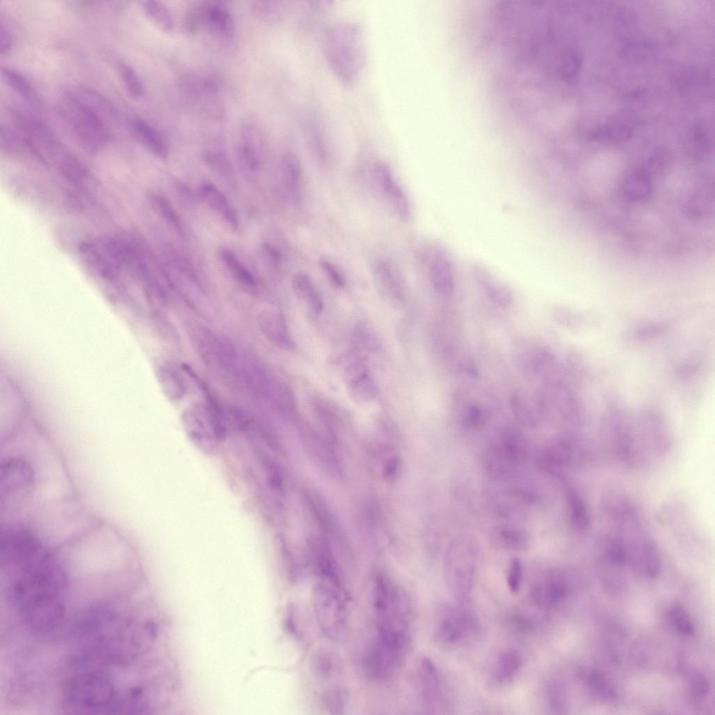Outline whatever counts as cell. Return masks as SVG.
<instances>
[{
  "instance_id": "cell-1",
  "label": "cell",
  "mask_w": 715,
  "mask_h": 715,
  "mask_svg": "<svg viewBox=\"0 0 715 715\" xmlns=\"http://www.w3.org/2000/svg\"><path fill=\"white\" fill-rule=\"evenodd\" d=\"M376 636L374 644L383 651L405 658L411 639V607L406 593L383 573L371 584Z\"/></svg>"
},
{
  "instance_id": "cell-2",
  "label": "cell",
  "mask_w": 715,
  "mask_h": 715,
  "mask_svg": "<svg viewBox=\"0 0 715 715\" xmlns=\"http://www.w3.org/2000/svg\"><path fill=\"white\" fill-rule=\"evenodd\" d=\"M476 562V550L470 540L457 538L450 545L444 559L443 577L448 591L458 603L469 599Z\"/></svg>"
},
{
  "instance_id": "cell-3",
  "label": "cell",
  "mask_w": 715,
  "mask_h": 715,
  "mask_svg": "<svg viewBox=\"0 0 715 715\" xmlns=\"http://www.w3.org/2000/svg\"><path fill=\"white\" fill-rule=\"evenodd\" d=\"M348 594L333 585L321 581L313 591L316 618L323 634L333 641L346 637L348 624L346 600Z\"/></svg>"
},
{
  "instance_id": "cell-4",
  "label": "cell",
  "mask_w": 715,
  "mask_h": 715,
  "mask_svg": "<svg viewBox=\"0 0 715 715\" xmlns=\"http://www.w3.org/2000/svg\"><path fill=\"white\" fill-rule=\"evenodd\" d=\"M66 115L80 144L87 151L95 153L105 147L110 135L105 121L74 93L64 98Z\"/></svg>"
},
{
  "instance_id": "cell-5",
  "label": "cell",
  "mask_w": 715,
  "mask_h": 715,
  "mask_svg": "<svg viewBox=\"0 0 715 715\" xmlns=\"http://www.w3.org/2000/svg\"><path fill=\"white\" fill-rule=\"evenodd\" d=\"M325 50L334 71L344 80L353 79L363 62L359 32L353 27H333L325 36Z\"/></svg>"
},
{
  "instance_id": "cell-6",
  "label": "cell",
  "mask_w": 715,
  "mask_h": 715,
  "mask_svg": "<svg viewBox=\"0 0 715 715\" xmlns=\"http://www.w3.org/2000/svg\"><path fill=\"white\" fill-rule=\"evenodd\" d=\"M478 631V624L468 612L453 606L441 607L434 631L439 646L452 648L464 643Z\"/></svg>"
},
{
  "instance_id": "cell-7",
  "label": "cell",
  "mask_w": 715,
  "mask_h": 715,
  "mask_svg": "<svg viewBox=\"0 0 715 715\" xmlns=\"http://www.w3.org/2000/svg\"><path fill=\"white\" fill-rule=\"evenodd\" d=\"M198 29H205L222 41L233 38L235 23L231 11L223 1H205L194 5Z\"/></svg>"
},
{
  "instance_id": "cell-8",
  "label": "cell",
  "mask_w": 715,
  "mask_h": 715,
  "mask_svg": "<svg viewBox=\"0 0 715 715\" xmlns=\"http://www.w3.org/2000/svg\"><path fill=\"white\" fill-rule=\"evenodd\" d=\"M416 687L422 705L426 710L436 713L444 707V695L437 667L429 657L421 658L415 671Z\"/></svg>"
},
{
  "instance_id": "cell-9",
  "label": "cell",
  "mask_w": 715,
  "mask_h": 715,
  "mask_svg": "<svg viewBox=\"0 0 715 715\" xmlns=\"http://www.w3.org/2000/svg\"><path fill=\"white\" fill-rule=\"evenodd\" d=\"M264 128L255 119L243 121L239 128L237 156L241 167L255 170L259 163V150L265 138Z\"/></svg>"
},
{
  "instance_id": "cell-10",
  "label": "cell",
  "mask_w": 715,
  "mask_h": 715,
  "mask_svg": "<svg viewBox=\"0 0 715 715\" xmlns=\"http://www.w3.org/2000/svg\"><path fill=\"white\" fill-rule=\"evenodd\" d=\"M374 175L380 190L395 214L402 221H408L411 216L408 199L390 167L383 163L376 164Z\"/></svg>"
},
{
  "instance_id": "cell-11",
  "label": "cell",
  "mask_w": 715,
  "mask_h": 715,
  "mask_svg": "<svg viewBox=\"0 0 715 715\" xmlns=\"http://www.w3.org/2000/svg\"><path fill=\"white\" fill-rule=\"evenodd\" d=\"M620 186L624 198L634 203L647 202L654 192L651 176L647 169L642 167L627 170L622 177Z\"/></svg>"
},
{
  "instance_id": "cell-12",
  "label": "cell",
  "mask_w": 715,
  "mask_h": 715,
  "mask_svg": "<svg viewBox=\"0 0 715 715\" xmlns=\"http://www.w3.org/2000/svg\"><path fill=\"white\" fill-rule=\"evenodd\" d=\"M510 407L515 419L522 425L533 428L537 427L542 418V399L533 393L517 390L510 397Z\"/></svg>"
},
{
  "instance_id": "cell-13",
  "label": "cell",
  "mask_w": 715,
  "mask_h": 715,
  "mask_svg": "<svg viewBox=\"0 0 715 715\" xmlns=\"http://www.w3.org/2000/svg\"><path fill=\"white\" fill-rule=\"evenodd\" d=\"M568 591L567 584L559 575H550L540 580L533 588L535 603L543 609H552L560 603Z\"/></svg>"
},
{
  "instance_id": "cell-14",
  "label": "cell",
  "mask_w": 715,
  "mask_h": 715,
  "mask_svg": "<svg viewBox=\"0 0 715 715\" xmlns=\"http://www.w3.org/2000/svg\"><path fill=\"white\" fill-rule=\"evenodd\" d=\"M499 451L513 464L519 466L528 455V443L524 434L518 428L508 426L503 428L495 445Z\"/></svg>"
},
{
  "instance_id": "cell-15",
  "label": "cell",
  "mask_w": 715,
  "mask_h": 715,
  "mask_svg": "<svg viewBox=\"0 0 715 715\" xmlns=\"http://www.w3.org/2000/svg\"><path fill=\"white\" fill-rule=\"evenodd\" d=\"M198 194L200 200L229 226L234 229L238 227V218L235 209L215 185L207 182L202 183L198 187Z\"/></svg>"
},
{
  "instance_id": "cell-16",
  "label": "cell",
  "mask_w": 715,
  "mask_h": 715,
  "mask_svg": "<svg viewBox=\"0 0 715 715\" xmlns=\"http://www.w3.org/2000/svg\"><path fill=\"white\" fill-rule=\"evenodd\" d=\"M131 127L135 138L152 155L161 159L167 158L168 145L162 135L154 127L140 118L133 119Z\"/></svg>"
},
{
  "instance_id": "cell-17",
  "label": "cell",
  "mask_w": 715,
  "mask_h": 715,
  "mask_svg": "<svg viewBox=\"0 0 715 715\" xmlns=\"http://www.w3.org/2000/svg\"><path fill=\"white\" fill-rule=\"evenodd\" d=\"M490 540L496 547L515 552L524 551L530 545L528 533L513 524L495 526L491 532Z\"/></svg>"
},
{
  "instance_id": "cell-18",
  "label": "cell",
  "mask_w": 715,
  "mask_h": 715,
  "mask_svg": "<svg viewBox=\"0 0 715 715\" xmlns=\"http://www.w3.org/2000/svg\"><path fill=\"white\" fill-rule=\"evenodd\" d=\"M263 334L275 344L290 348L293 346L287 324L283 316L274 311H264L258 317Z\"/></svg>"
},
{
  "instance_id": "cell-19",
  "label": "cell",
  "mask_w": 715,
  "mask_h": 715,
  "mask_svg": "<svg viewBox=\"0 0 715 715\" xmlns=\"http://www.w3.org/2000/svg\"><path fill=\"white\" fill-rule=\"evenodd\" d=\"M473 274L487 297L500 307L508 306L513 300L510 290L496 279L487 269L480 265L473 267Z\"/></svg>"
},
{
  "instance_id": "cell-20",
  "label": "cell",
  "mask_w": 715,
  "mask_h": 715,
  "mask_svg": "<svg viewBox=\"0 0 715 715\" xmlns=\"http://www.w3.org/2000/svg\"><path fill=\"white\" fill-rule=\"evenodd\" d=\"M292 288L297 297L304 300L309 309L319 314L323 308L322 297L311 278L305 272L295 274L291 281Z\"/></svg>"
},
{
  "instance_id": "cell-21",
  "label": "cell",
  "mask_w": 715,
  "mask_h": 715,
  "mask_svg": "<svg viewBox=\"0 0 715 715\" xmlns=\"http://www.w3.org/2000/svg\"><path fill=\"white\" fill-rule=\"evenodd\" d=\"M517 466L508 460L494 445L486 452L484 468L488 477L494 481H504L514 474Z\"/></svg>"
},
{
  "instance_id": "cell-22",
  "label": "cell",
  "mask_w": 715,
  "mask_h": 715,
  "mask_svg": "<svg viewBox=\"0 0 715 715\" xmlns=\"http://www.w3.org/2000/svg\"><path fill=\"white\" fill-rule=\"evenodd\" d=\"M338 665L335 656L325 649L315 651L309 659L311 675L319 683H325L334 677L339 670Z\"/></svg>"
},
{
  "instance_id": "cell-23",
  "label": "cell",
  "mask_w": 715,
  "mask_h": 715,
  "mask_svg": "<svg viewBox=\"0 0 715 715\" xmlns=\"http://www.w3.org/2000/svg\"><path fill=\"white\" fill-rule=\"evenodd\" d=\"M375 281L381 294L386 299L397 301L401 296L397 276L390 264L380 260L374 265Z\"/></svg>"
},
{
  "instance_id": "cell-24",
  "label": "cell",
  "mask_w": 715,
  "mask_h": 715,
  "mask_svg": "<svg viewBox=\"0 0 715 715\" xmlns=\"http://www.w3.org/2000/svg\"><path fill=\"white\" fill-rule=\"evenodd\" d=\"M430 278L434 289L441 295L450 296L455 290L452 266L448 259L438 257L431 264Z\"/></svg>"
},
{
  "instance_id": "cell-25",
  "label": "cell",
  "mask_w": 715,
  "mask_h": 715,
  "mask_svg": "<svg viewBox=\"0 0 715 715\" xmlns=\"http://www.w3.org/2000/svg\"><path fill=\"white\" fill-rule=\"evenodd\" d=\"M281 172L284 186L293 199L299 198L302 177L301 164L297 156L286 153L281 161Z\"/></svg>"
},
{
  "instance_id": "cell-26",
  "label": "cell",
  "mask_w": 715,
  "mask_h": 715,
  "mask_svg": "<svg viewBox=\"0 0 715 715\" xmlns=\"http://www.w3.org/2000/svg\"><path fill=\"white\" fill-rule=\"evenodd\" d=\"M1 75L7 85L27 103L34 107H39L40 105L39 96L27 78L20 73L8 68L1 69Z\"/></svg>"
},
{
  "instance_id": "cell-27",
  "label": "cell",
  "mask_w": 715,
  "mask_h": 715,
  "mask_svg": "<svg viewBox=\"0 0 715 715\" xmlns=\"http://www.w3.org/2000/svg\"><path fill=\"white\" fill-rule=\"evenodd\" d=\"M82 102L96 112L105 121L117 118L114 105L98 91L89 87H81L74 93Z\"/></svg>"
},
{
  "instance_id": "cell-28",
  "label": "cell",
  "mask_w": 715,
  "mask_h": 715,
  "mask_svg": "<svg viewBox=\"0 0 715 715\" xmlns=\"http://www.w3.org/2000/svg\"><path fill=\"white\" fill-rule=\"evenodd\" d=\"M140 6L147 18L161 31L171 33L175 29V20L170 10L158 1H142Z\"/></svg>"
},
{
  "instance_id": "cell-29",
  "label": "cell",
  "mask_w": 715,
  "mask_h": 715,
  "mask_svg": "<svg viewBox=\"0 0 715 715\" xmlns=\"http://www.w3.org/2000/svg\"><path fill=\"white\" fill-rule=\"evenodd\" d=\"M522 666L520 655L515 651H507L496 661L493 677L499 684L510 681L518 674Z\"/></svg>"
},
{
  "instance_id": "cell-30",
  "label": "cell",
  "mask_w": 715,
  "mask_h": 715,
  "mask_svg": "<svg viewBox=\"0 0 715 715\" xmlns=\"http://www.w3.org/2000/svg\"><path fill=\"white\" fill-rule=\"evenodd\" d=\"M219 257L226 269L238 283L248 287L255 286L256 281L253 275L232 251L227 248L222 249L219 251Z\"/></svg>"
},
{
  "instance_id": "cell-31",
  "label": "cell",
  "mask_w": 715,
  "mask_h": 715,
  "mask_svg": "<svg viewBox=\"0 0 715 715\" xmlns=\"http://www.w3.org/2000/svg\"><path fill=\"white\" fill-rule=\"evenodd\" d=\"M159 379L165 395L171 401L182 399L185 392V385L177 372L171 367H163L159 369Z\"/></svg>"
},
{
  "instance_id": "cell-32",
  "label": "cell",
  "mask_w": 715,
  "mask_h": 715,
  "mask_svg": "<svg viewBox=\"0 0 715 715\" xmlns=\"http://www.w3.org/2000/svg\"><path fill=\"white\" fill-rule=\"evenodd\" d=\"M154 210L179 233L182 230L179 216L170 201L162 194L152 192L148 197Z\"/></svg>"
},
{
  "instance_id": "cell-33",
  "label": "cell",
  "mask_w": 715,
  "mask_h": 715,
  "mask_svg": "<svg viewBox=\"0 0 715 715\" xmlns=\"http://www.w3.org/2000/svg\"><path fill=\"white\" fill-rule=\"evenodd\" d=\"M118 72L127 94L134 99L143 96L145 87L135 69L126 63L118 64Z\"/></svg>"
},
{
  "instance_id": "cell-34",
  "label": "cell",
  "mask_w": 715,
  "mask_h": 715,
  "mask_svg": "<svg viewBox=\"0 0 715 715\" xmlns=\"http://www.w3.org/2000/svg\"><path fill=\"white\" fill-rule=\"evenodd\" d=\"M487 411L479 403L466 404L461 415V424L469 430L480 429L487 421Z\"/></svg>"
},
{
  "instance_id": "cell-35",
  "label": "cell",
  "mask_w": 715,
  "mask_h": 715,
  "mask_svg": "<svg viewBox=\"0 0 715 715\" xmlns=\"http://www.w3.org/2000/svg\"><path fill=\"white\" fill-rule=\"evenodd\" d=\"M348 390L351 397L359 402L371 401L378 395L377 386L369 374L348 385Z\"/></svg>"
},
{
  "instance_id": "cell-36",
  "label": "cell",
  "mask_w": 715,
  "mask_h": 715,
  "mask_svg": "<svg viewBox=\"0 0 715 715\" xmlns=\"http://www.w3.org/2000/svg\"><path fill=\"white\" fill-rule=\"evenodd\" d=\"M342 373L348 386L369 374V371L361 358L355 354H349L343 360Z\"/></svg>"
},
{
  "instance_id": "cell-37",
  "label": "cell",
  "mask_w": 715,
  "mask_h": 715,
  "mask_svg": "<svg viewBox=\"0 0 715 715\" xmlns=\"http://www.w3.org/2000/svg\"><path fill=\"white\" fill-rule=\"evenodd\" d=\"M322 703L329 714H342L346 705L345 691L339 686H331L323 693Z\"/></svg>"
},
{
  "instance_id": "cell-38",
  "label": "cell",
  "mask_w": 715,
  "mask_h": 715,
  "mask_svg": "<svg viewBox=\"0 0 715 715\" xmlns=\"http://www.w3.org/2000/svg\"><path fill=\"white\" fill-rule=\"evenodd\" d=\"M181 84L184 89L198 96L215 94L216 86L210 80L198 75H187L182 78Z\"/></svg>"
},
{
  "instance_id": "cell-39",
  "label": "cell",
  "mask_w": 715,
  "mask_h": 715,
  "mask_svg": "<svg viewBox=\"0 0 715 715\" xmlns=\"http://www.w3.org/2000/svg\"><path fill=\"white\" fill-rule=\"evenodd\" d=\"M566 496L572 524L578 529H585L589 523V517L584 503L570 489H568Z\"/></svg>"
},
{
  "instance_id": "cell-40",
  "label": "cell",
  "mask_w": 715,
  "mask_h": 715,
  "mask_svg": "<svg viewBox=\"0 0 715 715\" xmlns=\"http://www.w3.org/2000/svg\"><path fill=\"white\" fill-rule=\"evenodd\" d=\"M547 698L552 710L558 714L564 713L567 709L568 695L563 682L558 680L551 681L547 688Z\"/></svg>"
},
{
  "instance_id": "cell-41",
  "label": "cell",
  "mask_w": 715,
  "mask_h": 715,
  "mask_svg": "<svg viewBox=\"0 0 715 715\" xmlns=\"http://www.w3.org/2000/svg\"><path fill=\"white\" fill-rule=\"evenodd\" d=\"M582 677L587 685L596 693L605 698L614 697L615 692L613 686L601 672L594 670H587L583 673Z\"/></svg>"
},
{
  "instance_id": "cell-42",
  "label": "cell",
  "mask_w": 715,
  "mask_h": 715,
  "mask_svg": "<svg viewBox=\"0 0 715 715\" xmlns=\"http://www.w3.org/2000/svg\"><path fill=\"white\" fill-rule=\"evenodd\" d=\"M631 133V129L628 126L617 124L597 130L591 137L594 140L615 142L629 138Z\"/></svg>"
},
{
  "instance_id": "cell-43",
  "label": "cell",
  "mask_w": 715,
  "mask_h": 715,
  "mask_svg": "<svg viewBox=\"0 0 715 715\" xmlns=\"http://www.w3.org/2000/svg\"><path fill=\"white\" fill-rule=\"evenodd\" d=\"M670 617L677 631L686 636L694 633L693 621L686 611L681 605H675L670 611Z\"/></svg>"
},
{
  "instance_id": "cell-44",
  "label": "cell",
  "mask_w": 715,
  "mask_h": 715,
  "mask_svg": "<svg viewBox=\"0 0 715 715\" xmlns=\"http://www.w3.org/2000/svg\"><path fill=\"white\" fill-rule=\"evenodd\" d=\"M685 140L687 145L693 148L695 152H703L709 147L708 133L699 125L693 126L688 131Z\"/></svg>"
},
{
  "instance_id": "cell-45",
  "label": "cell",
  "mask_w": 715,
  "mask_h": 715,
  "mask_svg": "<svg viewBox=\"0 0 715 715\" xmlns=\"http://www.w3.org/2000/svg\"><path fill=\"white\" fill-rule=\"evenodd\" d=\"M506 582L510 593L517 594L519 591L523 582V568L519 559L515 558L511 561Z\"/></svg>"
},
{
  "instance_id": "cell-46",
  "label": "cell",
  "mask_w": 715,
  "mask_h": 715,
  "mask_svg": "<svg viewBox=\"0 0 715 715\" xmlns=\"http://www.w3.org/2000/svg\"><path fill=\"white\" fill-rule=\"evenodd\" d=\"M251 7L253 14L261 20H272L277 15L278 7L272 1H254Z\"/></svg>"
},
{
  "instance_id": "cell-47",
  "label": "cell",
  "mask_w": 715,
  "mask_h": 715,
  "mask_svg": "<svg viewBox=\"0 0 715 715\" xmlns=\"http://www.w3.org/2000/svg\"><path fill=\"white\" fill-rule=\"evenodd\" d=\"M204 160L219 172L227 173L230 166L223 153L217 149H207L203 154Z\"/></svg>"
},
{
  "instance_id": "cell-48",
  "label": "cell",
  "mask_w": 715,
  "mask_h": 715,
  "mask_svg": "<svg viewBox=\"0 0 715 715\" xmlns=\"http://www.w3.org/2000/svg\"><path fill=\"white\" fill-rule=\"evenodd\" d=\"M354 336L355 341L367 349L374 350L378 346L376 336L366 326H358L355 330Z\"/></svg>"
},
{
  "instance_id": "cell-49",
  "label": "cell",
  "mask_w": 715,
  "mask_h": 715,
  "mask_svg": "<svg viewBox=\"0 0 715 715\" xmlns=\"http://www.w3.org/2000/svg\"><path fill=\"white\" fill-rule=\"evenodd\" d=\"M690 689L693 698L702 699L708 694L709 690L708 680L704 675L695 673L691 679Z\"/></svg>"
},
{
  "instance_id": "cell-50",
  "label": "cell",
  "mask_w": 715,
  "mask_h": 715,
  "mask_svg": "<svg viewBox=\"0 0 715 715\" xmlns=\"http://www.w3.org/2000/svg\"><path fill=\"white\" fill-rule=\"evenodd\" d=\"M320 264L323 271L333 285L339 288L344 286L345 281L343 276L331 262L323 259Z\"/></svg>"
},
{
  "instance_id": "cell-51",
  "label": "cell",
  "mask_w": 715,
  "mask_h": 715,
  "mask_svg": "<svg viewBox=\"0 0 715 715\" xmlns=\"http://www.w3.org/2000/svg\"><path fill=\"white\" fill-rule=\"evenodd\" d=\"M510 625L515 631L519 633H527L532 628V625L529 619L520 616H515L511 618L510 619Z\"/></svg>"
},
{
  "instance_id": "cell-52",
  "label": "cell",
  "mask_w": 715,
  "mask_h": 715,
  "mask_svg": "<svg viewBox=\"0 0 715 715\" xmlns=\"http://www.w3.org/2000/svg\"><path fill=\"white\" fill-rule=\"evenodd\" d=\"M13 45V38L10 31L4 28L2 25L1 26L0 30V52L1 54H8Z\"/></svg>"
},
{
  "instance_id": "cell-53",
  "label": "cell",
  "mask_w": 715,
  "mask_h": 715,
  "mask_svg": "<svg viewBox=\"0 0 715 715\" xmlns=\"http://www.w3.org/2000/svg\"><path fill=\"white\" fill-rule=\"evenodd\" d=\"M263 254L271 263L277 265L281 261V253L274 246L270 244H264L262 246Z\"/></svg>"
}]
</instances>
